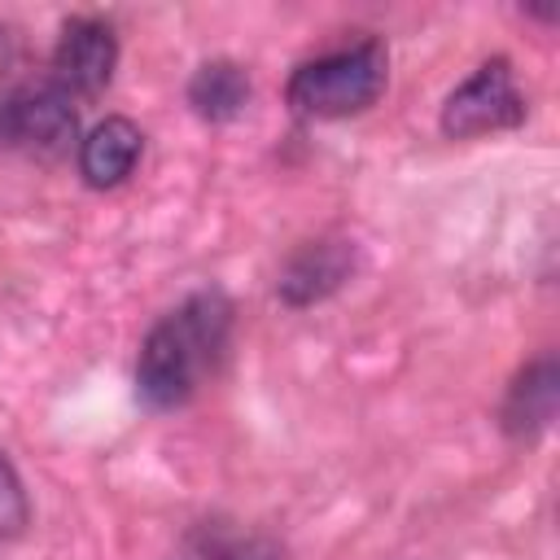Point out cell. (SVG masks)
Masks as SVG:
<instances>
[{
  "mask_svg": "<svg viewBox=\"0 0 560 560\" xmlns=\"http://www.w3.org/2000/svg\"><path fill=\"white\" fill-rule=\"evenodd\" d=\"M228 328H232V306L219 289H201L188 302H179L171 315H162L149 328L136 359L140 402L153 411L184 407L197 394L201 376L214 372V363L223 359Z\"/></svg>",
  "mask_w": 560,
  "mask_h": 560,
  "instance_id": "obj_1",
  "label": "cell"
},
{
  "mask_svg": "<svg viewBox=\"0 0 560 560\" xmlns=\"http://www.w3.org/2000/svg\"><path fill=\"white\" fill-rule=\"evenodd\" d=\"M389 79V57L381 39H359L324 57L302 61L289 74V105L306 118H350L368 109Z\"/></svg>",
  "mask_w": 560,
  "mask_h": 560,
  "instance_id": "obj_2",
  "label": "cell"
},
{
  "mask_svg": "<svg viewBox=\"0 0 560 560\" xmlns=\"http://www.w3.org/2000/svg\"><path fill=\"white\" fill-rule=\"evenodd\" d=\"M0 140L39 158H61L79 140V114L52 83H22L0 96Z\"/></svg>",
  "mask_w": 560,
  "mask_h": 560,
  "instance_id": "obj_3",
  "label": "cell"
},
{
  "mask_svg": "<svg viewBox=\"0 0 560 560\" xmlns=\"http://www.w3.org/2000/svg\"><path fill=\"white\" fill-rule=\"evenodd\" d=\"M521 118H525V96L516 92L508 57H494V61L477 66L442 105V131L451 140L503 131V127H516Z\"/></svg>",
  "mask_w": 560,
  "mask_h": 560,
  "instance_id": "obj_4",
  "label": "cell"
},
{
  "mask_svg": "<svg viewBox=\"0 0 560 560\" xmlns=\"http://www.w3.org/2000/svg\"><path fill=\"white\" fill-rule=\"evenodd\" d=\"M118 66V35L101 18H70L52 48V88L66 96H96Z\"/></svg>",
  "mask_w": 560,
  "mask_h": 560,
  "instance_id": "obj_5",
  "label": "cell"
},
{
  "mask_svg": "<svg viewBox=\"0 0 560 560\" xmlns=\"http://www.w3.org/2000/svg\"><path fill=\"white\" fill-rule=\"evenodd\" d=\"M350 271H354V245L350 241H311L284 262L276 289L289 306H311V302L328 298L332 289H341Z\"/></svg>",
  "mask_w": 560,
  "mask_h": 560,
  "instance_id": "obj_6",
  "label": "cell"
},
{
  "mask_svg": "<svg viewBox=\"0 0 560 560\" xmlns=\"http://www.w3.org/2000/svg\"><path fill=\"white\" fill-rule=\"evenodd\" d=\"M140 149H144V136H140V127L131 118H122V114L101 118L79 140V175L92 188H114L136 171Z\"/></svg>",
  "mask_w": 560,
  "mask_h": 560,
  "instance_id": "obj_7",
  "label": "cell"
},
{
  "mask_svg": "<svg viewBox=\"0 0 560 560\" xmlns=\"http://www.w3.org/2000/svg\"><path fill=\"white\" fill-rule=\"evenodd\" d=\"M556 402H560V363L551 354L534 359L508 389L503 398V429L508 438H538L551 416H556Z\"/></svg>",
  "mask_w": 560,
  "mask_h": 560,
  "instance_id": "obj_8",
  "label": "cell"
},
{
  "mask_svg": "<svg viewBox=\"0 0 560 560\" xmlns=\"http://www.w3.org/2000/svg\"><path fill=\"white\" fill-rule=\"evenodd\" d=\"M188 105L210 122H228L249 105V74L228 57L206 61L188 79Z\"/></svg>",
  "mask_w": 560,
  "mask_h": 560,
  "instance_id": "obj_9",
  "label": "cell"
},
{
  "mask_svg": "<svg viewBox=\"0 0 560 560\" xmlns=\"http://www.w3.org/2000/svg\"><path fill=\"white\" fill-rule=\"evenodd\" d=\"M26 521H31V508H26V490H22L18 472H13V464L0 455V542L18 538V534L26 529Z\"/></svg>",
  "mask_w": 560,
  "mask_h": 560,
  "instance_id": "obj_10",
  "label": "cell"
}]
</instances>
